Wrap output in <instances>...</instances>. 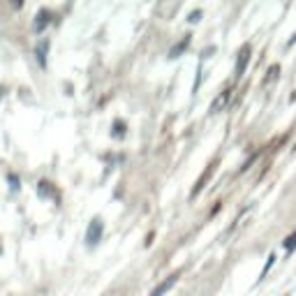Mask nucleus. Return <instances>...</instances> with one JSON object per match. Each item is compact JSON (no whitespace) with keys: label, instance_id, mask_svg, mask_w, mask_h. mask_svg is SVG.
<instances>
[{"label":"nucleus","instance_id":"obj_9","mask_svg":"<svg viewBox=\"0 0 296 296\" xmlns=\"http://www.w3.org/2000/svg\"><path fill=\"white\" fill-rule=\"evenodd\" d=\"M273 261H275V257H273V254H271V257H268V261H266V266H264V271H261L259 280H261V278H264L266 273H268V268H271V266H273Z\"/></svg>","mask_w":296,"mask_h":296},{"label":"nucleus","instance_id":"obj_8","mask_svg":"<svg viewBox=\"0 0 296 296\" xmlns=\"http://www.w3.org/2000/svg\"><path fill=\"white\" fill-rule=\"evenodd\" d=\"M294 248H296V234H291L289 238H284V250H287V252H291Z\"/></svg>","mask_w":296,"mask_h":296},{"label":"nucleus","instance_id":"obj_7","mask_svg":"<svg viewBox=\"0 0 296 296\" xmlns=\"http://www.w3.org/2000/svg\"><path fill=\"white\" fill-rule=\"evenodd\" d=\"M227 100H229V93L224 91V93H222V95H220V97H218V100H215V102H213V104H211V111H213V114H215V111H218V109H220V107H224V102H227Z\"/></svg>","mask_w":296,"mask_h":296},{"label":"nucleus","instance_id":"obj_2","mask_svg":"<svg viewBox=\"0 0 296 296\" xmlns=\"http://www.w3.org/2000/svg\"><path fill=\"white\" fill-rule=\"evenodd\" d=\"M176 282H178V273H174V275H169L167 280H162V282H160V284L155 287V289H153V294H151V296H164L167 291L171 289V287H174Z\"/></svg>","mask_w":296,"mask_h":296},{"label":"nucleus","instance_id":"obj_10","mask_svg":"<svg viewBox=\"0 0 296 296\" xmlns=\"http://www.w3.org/2000/svg\"><path fill=\"white\" fill-rule=\"evenodd\" d=\"M116 137H123V123H116Z\"/></svg>","mask_w":296,"mask_h":296},{"label":"nucleus","instance_id":"obj_4","mask_svg":"<svg viewBox=\"0 0 296 296\" xmlns=\"http://www.w3.org/2000/svg\"><path fill=\"white\" fill-rule=\"evenodd\" d=\"M47 54H49V40H40V44L35 47V58L40 63V67H47Z\"/></svg>","mask_w":296,"mask_h":296},{"label":"nucleus","instance_id":"obj_1","mask_svg":"<svg viewBox=\"0 0 296 296\" xmlns=\"http://www.w3.org/2000/svg\"><path fill=\"white\" fill-rule=\"evenodd\" d=\"M102 231H104L102 220L95 218L91 224H88V231H86V243H88V245H97L100 238H102Z\"/></svg>","mask_w":296,"mask_h":296},{"label":"nucleus","instance_id":"obj_11","mask_svg":"<svg viewBox=\"0 0 296 296\" xmlns=\"http://www.w3.org/2000/svg\"><path fill=\"white\" fill-rule=\"evenodd\" d=\"M199 17H201V12H192V14H190V21L194 24V21H199Z\"/></svg>","mask_w":296,"mask_h":296},{"label":"nucleus","instance_id":"obj_5","mask_svg":"<svg viewBox=\"0 0 296 296\" xmlns=\"http://www.w3.org/2000/svg\"><path fill=\"white\" fill-rule=\"evenodd\" d=\"M49 19H51V14H49L47 10H42V12L37 14V17H35V31H37V33H42L44 28H47V26H49Z\"/></svg>","mask_w":296,"mask_h":296},{"label":"nucleus","instance_id":"obj_12","mask_svg":"<svg viewBox=\"0 0 296 296\" xmlns=\"http://www.w3.org/2000/svg\"><path fill=\"white\" fill-rule=\"evenodd\" d=\"M291 42H296V33H294V37H291Z\"/></svg>","mask_w":296,"mask_h":296},{"label":"nucleus","instance_id":"obj_3","mask_svg":"<svg viewBox=\"0 0 296 296\" xmlns=\"http://www.w3.org/2000/svg\"><path fill=\"white\" fill-rule=\"evenodd\" d=\"M250 61V47L245 44V47L241 49V54H238V61H236V77H241L243 72H245V65H248Z\"/></svg>","mask_w":296,"mask_h":296},{"label":"nucleus","instance_id":"obj_6","mask_svg":"<svg viewBox=\"0 0 296 296\" xmlns=\"http://www.w3.org/2000/svg\"><path fill=\"white\" fill-rule=\"evenodd\" d=\"M187 44H190V37L181 40V42H178V44H176V47L169 51V58H178V56H181V51H185V49H187Z\"/></svg>","mask_w":296,"mask_h":296}]
</instances>
